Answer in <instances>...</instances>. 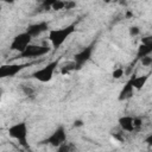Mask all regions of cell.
Instances as JSON below:
<instances>
[{"instance_id":"obj_1","label":"cell","mask_w":152,"mask_h":152,"mask_svg":"<svg viewBox=\"0 0 152 152\" xmlns=\"http://www.w3.org/2000/svg\"><path fill=\"white\" fill-rule=\"evenodd\" d=\"M75 30H76V25L75 24H70V25H66V26H63V27H59V28L49 30L48 39L51 43L53 49H58L75 32Z\"/></svg>"},{"instance_id":"obj_2","label":"cell","mask_w":152,"mask_h":152,"mask_svg":"<svg viewBox=\"0 0 152 152\" xmlns=\"http://www.w3.org/2000/svg\"><path fill=\"white\" fill-rule=\"evenodd\" d=\"M8 135L17 140L19 142L20 146H23L24 148H28V142H27V133H28V128L26 122L21 121V122H17L13 124L12 126L8 127Z\"/></svg>"},{"instance_id":"obj_3","label":"cell","mask_w":152,"mask_h":152,"mask_svg":"<svg viewBox=\"0 0 152 152\" xmlns=\"http://www.w3.org/2000/svg\"><path fill=\"white\" fill-rule=\"evenodd\" d=\"M58 63L59 61H52L50 63H48L46 65H44L43 68L36 70L33 74H32V77L34 80H37L38 82H42V83H48L52 80L53 77V74L58 66Z\"/></svg>"},{"instance_id":"obj_4","label":"cell","mask_w":152,"mask_h":152,"mask_svg":"<svg viewBox=\"0 0 152 152\" xmlns=\"http://www.w3.org/2000/svg\"><path fill=\"white\" fill-rule=\"evenodd\" d=\"M50 48L48 45H36V44H28L26 46V49L19 53L18 57L20 58H37V57H42L46 53L50 52Z\"/></svg>"},{"instance_id":"obj_5","label":"cell","mask_w":152,"mask_h":152,"mask_svg":"<svg viewBox=\"0 0 152 152\" xmlns=\"http://www.w3.org/2000/svg\"><path fill=\"white\" fill-rule=\"evenodd\" d=\"M31 40H32V37L26 31L21 32L19 34L14 36V38L12 39V42L10 44V50L20 53V52H23L26 49V46L28 44H31Z\"/></svg>"},{"instance_id":"obj_6","label":"cell","mask_w":152,"mask_h":152,"mask_svg":"<svg viewBox=\"0 0 152 152\" xmlns=\"http://www.w3.org/2000/svg\"><path fill=\"white\" fill-rule=\"evenodd\" d=\"M27 65V63H7L0 65V80L14 77Z\"/></svg>"},{"instance_id":"obj_7","label":"cell","mask_w":152,"mask_h":152,"mask_svg":"<svg viewBox=\"0 0 152 152\" xmlns=\"http://www.w3.org/2000/svg\"><path fill=\"white\" fill-rule=\"evenodd\" d=\"M64 141H66V132H65V128L63 126H59L46 139L42 140L40 144H48V145H51V146L57 148Z\"/></svg>"},{"instance_id":"obj_8","label":"cell","mask_w":152,"mask_h":152,"mask_svg":"<svg viewBox=\"0 0 152 152\" xmlns=\"http://www.w3.org/2000/svg\"><path fill=\"white\" fill-rule=\"evenodd\" d=\"M93 52H94V44H90L74 55V62H76L80 66H83V64H86L91 58Z\"/></svg>"},{"instance_id":"obj_9","label":"cell","mask_w":152,"mask_h":152,"mask_svg":"<svg viewBox=\"0 0 152 152\" xmlns=\"http://www.w3.org/2000/svg\"><path fill=\"white\" fill-rule=\"evenodd\" d=\"M49 31V23L48 21H39V23H34V24H31L27 26L26 28V32L32 37H38L40 36L42 33L44 32H48Z\"/></svg>"},{"instance_id":"obj_10","label":"cell","mask_w":152,"mask_h":152,"mask_svg":"<svg viewBox=\"0 0 152 152\" xmlns=\"http://www.w3.org/2000/svg\"><path fill=\"white\" fill-rule=\"evenodd\" d=\"M119 127L121 131L127 132V133H132L134 132V124H133V116L129 115H124L121 118H119Z\"/></svg>"},{"instance_id":"obj_11","label":"cell","mask_w":152,"mask_h":152,"mask_svg":"<svg viewBox=\"0 0 152 152\" xmlns=\"http://www.w3.org/2000/svg\"><path fill=\"white\" fill-rule=\"evenodd\" d=\"M133 91H134V88H133V84H132V78H129V80L125 83L124 88L121 89V91H120V94H119V100H120V101H124V100L131 99V97L133 96Z\"/></svg>"},{"instance_id":"obj_12","label":"cell","mask_w":152,"mask_h":152,"mask_svg":"<svg viewBox=\"0 0 152 152\" xmlns=\"http://www.w3.org/2000/svg\"><path fill=\"white\" fill-rule=\"evenodd\" d=\"M131 78H132L133 88L137 89V90H140V89L144 88V86H145L146 82L148 81L150 74H147V75H141V76H135V75H133V76H131Z\"/></svg>"},{"instance_id":"obj_13","label":"cell","mask_w":152,"mask_h":152,"mask_svg":"<svg viewBox=\"0 0 152 152\" xmlns=\"http://www.w3.org/2000/svg\"><path fill=\"white\" fill-rule=\"evenodd\" d=\"M81 68L82 66H80L76 62L71 61V62H68V63H65V64H63L61 66V74L62 75H68V74H70V72H72L75 70H78Z\"/></svg>"},{"instance_id":"obj_14","label":"cell","mask_w":152,"mask_h":152,"mask_svg":"<svg viewBox=\"0 0 152 152\" xmlns=\"http://www.w3.org/2000/svg\"><path fill=\"white\" fill-rule=\"evenodd\" d=\"M152 53V44H140L137 51V58H141L144 56Z\"/></svg>"},{"instance_id":"obj_15","label":"cell","mask_w":152,"mask_h":152,"mask_svg":"<svg viewBox=\"0 0 152 152\" xmlns=\"http://www.w3.org/2000/svg\"><path fill=\"white\" fill-rule=\"evenodd\" d=\"M64 7H65V0H57L50 5V8L53 11H62L64 10Z\"/></svg>"},{"instance_id":"obj_16","label":"cell","mask_w":152,"mask_h":152,"mask_svg":"<svg viewBox=\"0 0 152 152\" xmlns=\"http://www.w3.org/2000/svg\"><path fill=\"white\" fill-rule=\"evenodd\" d=\"M72 150H75L74 145H72L71 142H66V141H64L62 145H59V146L57 147V151H58V152H70V151H72Z\"/></svg>"},{"instance_id":"obj_17","label":"cell","mask_w":152,"mask_h":152,"mask_svg":"<svg viewBox=\"0 0 152 152\" xmlns=\"http://www.w3.org/2000/svg\"><path fill=\"white\" fill-rule=\"evenodd\" d=\"M20 89L24 93V95H26V96H32L34 94V91H36L34 88L32 86H30V84H21Z\"/></svg>"},{"instance_id":"obj_18","label":"cell","mask_w":152,"mask_h":152,"mask_svg":"<svg viewBox=\"0 0 152 152\" xmlns=\"http://www.w3.org/2000/svg\"><path fill=\"white\" fill-rule=\"evenodd\" d=\"M124 74H125L124 68H122V66H118V68H114V70H113V72H112V76H113V78L119 80V78H121V77L124 76Z\"/></svg>"},{"instance_id":"obj_19","label":"cell","mask_w":152,"mask_h":152,"mask_svg":"<svg viewBox=\"0 0 152 152\" xmlns=\"http://www.w3.org/2000/svg\"><path fill=\"white\" fill-rule=\"evenodd\" d=\"M140 59V63L142 64V66H151L152 65V56L151 55H147V56H144Z\"/></svg>"},{"instance_id":"obj_20","label":"cell","mask_w":152,"mask_h":152,"mask_svg":"<svg viewBox=\"0 0 152 152\" xmlns=\"http://www.w3.org/2000/svg\"><path fill=\"white\" fill-rule=\"evenodd\" d=\"M129 36L131 37H137V36H139L140 34V27L139 26H135V25H133V26H131L129 27Z\"/></svg>"},{"instance_id":"obj_21","label":"cell","mask_w":152,"mask_h":152,"mask_svg":"<svg viewBox=\"0 0 152 152\" xmlns=\"http://www.w3.org/2000/svg\"><path fill=\"white\" fill-rule=\"evenodd\" d=\"M133 124H134V129L139 131L142 126V119L139 116H133Z\"/></svg>"},{"instance_id":"obj_22","label":"cell","mask_w":152,"mask_h":152,"mask_svg":"<svg viewBox=\"0 0 152 152\" xmlns=\"http://www.w3.org/2000/svg\"><path fill=\"white\" fill-rule=\"evenodd\" d=\"M112 135H113V138H114L116 141H119V142H122V141H125L124 131H120V132H118V133H112Z\"/></svg>"},{"instance_id":"obj_23","label":"cell","mask_w":152,"mask_h":152,"mask_svg":"<svg viewBox=\"0 0 152 152\" xmlns=\"http://www.w3.org/2000/svg\"><path fill=\"white\" fill-rule=\"evenodd\" d=\"M74 7H76V2L72 0H65V7L64 10H72Z\"/></svg>"},{"instance_id":"obj_24","label":"cell","mask_w":152,"mask_h":152,"mask_svg":"<svg viewBox=\"0 0 152 152\" xmlns=\"http://www.w3.org/2000/svg\"><path fill=\"white\" fill-rule=\"evenodd\" d=\"M141 43L142 44H152V36H146L141 38Z\"/></svg>"},{"instance_id":"obj_25","label":"cell","mask_w":152,"mask_h":152,"mask_svg":"<svg viewBox=\"0 0 152 152\" xmlns=\"http://www.w3.org/2000/svg\"><path fill=\"white\" fill-rule=\"evenodd\" d=\"M53 1H57V0H42L43 7H44V8H50V5H51Z\"/></svg>"},{"instance_id":"obj_26","label":"cell","mask_w":152,"mask_h":152,"mask_svg":"<svg viewBox=\"0 0 152 152\" xmlns=\"http://www.w3.org/2000/svg\"><path fill=\"white\" fill-rule=\"evenodd\" d=\"M74 126L75 127H82L83 126V121L82 120H75L74 121Z\"/></svg>"},{"instance_id":"obj_27","label":"cell","mask_w":152,"mask_h":152,"mask_svg":"<svg viewBox=\"0 0 152 152\" xmlns=\"http://www.w3.org/2000/svg\"><path fill=\"white\" fill-rule=\"evenodd\" d=\"M148 145H152V134H148V137L146 138V140H145Z\"/></svg>"},{"instance_id":"obj_28","label":"cell","mask_w":152,"mask_h":152,"mask_svg":"<svg viewBox=\"0 0 152 152\" xmlns=\"http://www.w3.org/2000/svg\"><path fill=\"white\" fill-rule=\"evenodd\" d=\"M1 2H5V4H8V5H13L15 2V0H0Z\"/></svg>"},{"instance_id":"obj_29","label":"cell","mask_w":152,"mask_h":152,"mask_svg":"<svg viewBox=\"0 0 152 152\" xmlns=\"http://www.w3.org/2000/svg\"><path fill=\"white\" fill-rule=\"evenodd\" d=\"M103 1H104V2H107V4H108V2H110V1H113V0H103Z\"/></svg>"},{"instance_id":"obj_30","label":"cell","mask_w":152,"mask_h":152,"mask_svg":"<svg viewBox=\"0 0 152 152\" xmlns=\"http://www.w3.org/2000/svg\"><path fill=\"white\" fill-rule=\"evenodd\" d=\"M1 93H2V91H1V89H0V99H1Z\"/></svg>"}]
</instances>
